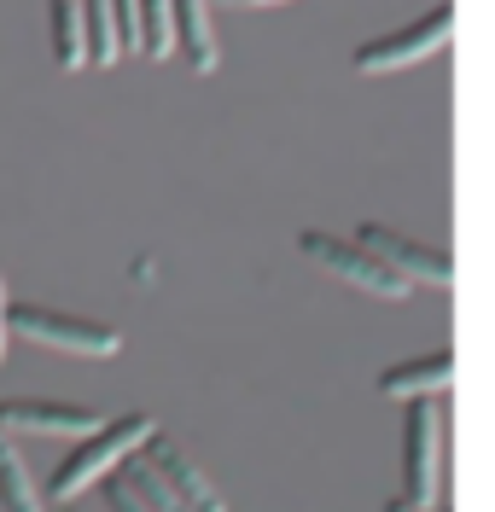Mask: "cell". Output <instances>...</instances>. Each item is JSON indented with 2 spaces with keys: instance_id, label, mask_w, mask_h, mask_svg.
Segmentation results:
<instances>
[{
  "instance_id": "obj_5",
  "label": "cell",
  "mask_w": 495,
  "mask_h": 512,
  "mask_svg": "<svg viewBox=\"0 0 495 512\" xmlns=\"http://www.w3.org/2000/svg\"><path fill=\"white\" fill-rule=\"evenodd\" d=\"M449 24H455V12L449 6H431L426 18H414V24H402V30H385L362 41L350 64L362 70V76H391V70H414V64H426L431 53H443L449 47Z\"/></svg>"
},
{
  "instance_id": "obj_10",
  "label": "cell",
  "mask_w": 495,
  "mask_h": 512,
  "mask_svg": "<svg viewBox=\"0 0 495 512\" xmlns=\"http://www.w3.org/2000/svg\"><path fill=\"white\" fill-rule=\"evenodd\" d=\"M59 70H88V0H47Z\"/></svg>"
},
{
  "instance_id": "obj_14",
  "label": "cell",
  "mask_w": 495,
  "mask_h": 512,
  "mask_svg": "<svg viewBox=\"0 0 495 512\" xmlns=\"http://www.w3.org/2000/svg\"><path fill=\"white\" fill-rule=\"evenodd\" d=\"M6 344H12V291H6V274H0V361H6Z\"/></svg>"
},
{
  "instance_id": "obj_3",
  "label": "cell",
  "mask_w": 495,
  "mask_h": 512,
  "mask_svg": "<svg viewBox=\"0 0 495 512\" xmlns=\"http://www.w3.org/2000/svg\"><path fill=\"white\" fill-rule=\"evenodd\" d=\"M12 332L30 338L35 350L88 355V361H105V355L123 350V332L117 326L88 320V315H65V309H47V303H12Z\"/></svg>"
},
{
  "instance_id": "obj_2",
  "label": "cell",
  "mask_w": 495,
  "mask_h": 512,
  "mask_svg": "<svg viewBox=\"0 0 495 512\" xmlns=\"http://www.w3.org/2000/svg\"><path fill=\"white\" fill-rule=\"evenodd\" d=\"M402 501L449 512L443 507V408H437V396L408 402V419H402Z\"/></svg>"
},
{
  "instance_id": "obj_4",
  "label": "cell",
  "mask_w": 495,
  "mask_h": 512,
  "mask_svg": "<svg viewBox=\"0 0 495 512\" xmlns=\"http://www.w3.org/2000/svg\"><path fill=\"white\" fill-rule=\"evenodd\" d=\"M297 251L309 256L315 268H327L332 280H344V286H356V291H373V297H408V291H414L385 256L367 251L356 233H327V227H315V233H297Z\"/></svg>"
},
{
  "instance_id": "obj_6",
  "label": "cell",
  "mask_w": 495,
  "mask_h": 512,
  "mask_svg": "<svg viewBox=\"0 0 495 512\" xmlns=\"http://www.w3.org/2000/svg\"><path fill=\"white\" fill-rule=\"evenodd\" d=\"M105 419L94 408H76V402H35V396H18V402H0V431L6 437H53V443H82L94 437Z\"/></svg>"
},
{
  "instance_id": "obj_8",
  "label": "cell",
  "mask_w": 495,
  "mask_h": 512,
  "mask_svg": "<svg viewBox=\"0 0 495 512\" xmlns=\"http://www.w3.org/2000/svg\"><path fill=\"white\" fill-rule=\"evenodd\" d=\"M449 379H455V361H449V350H431V355H420V361L385 367V373H379V390H385V396H396V402H426V396H443V390H449Z\"/></svg>"
},
{
  "instance_id": "obj_7",
  "label": "cell",
  "mask_w": 495,
  "mask_h": 512,
  "mask_svg": "<svg viewBox=\"0 0 495 512\" xmlns=\"http://www.w3.org/2000/svg\"><path fill=\"white\" fill-rule=\"evenodd\" d=\"M356 239H362L373 256H385V262H391L408 286H449V280H455L449 256L437 251V245L402 239V233H391V227H356Z\"/></svg>"
},
{
  "instance_id": "obj_11",
  "label": "cell",
  "mask_w": 495,
  "mask_h": 512,
  "mask_svg": "<svg viewBox=\"0 0 495 512\" xmlns=\"http://www.w3.org/2000/svg\"><path fill=\"white\" fill-rule=\"evenodd\" d=\"M0 507L6 512H47V495L35 489L30 466H24V454L12 448L6 431H0Z\"/></svg>"
},
{
  "instance_id": "obj_12",
  "label": "cell",
  "mask_w": 495,
  "mask_h": 512,
  "mask_svg": "<svg viewBox=\"0 0 495 512\" xmlns=\"http://www.w3.org/2000/svg\"><path fill=\"white\" fill-rule=\"evenodd\" d=\"M140 6V59L175 53V0H134Z\"/></svg>"
},
{
  "instance_id": "obj_9",
  "label": "cell",
  "mask_w": 495,
  "mask_h": 512,
  "mask_svg": "<svg viewBox=\"0 0 495 512\" xmlns=\"http://www.w3.org/2000/svg\"><path fill=\"white\" fill-rule=\"evenodd\" d=\"M175 53L193 70H216V24H210V0H175Z\"/></svg>"
},
{
  "instance_id": "obj_15",
  "label": "cell",
  "mask_w": 495,
  "mask_h": 512,
  "mask_svg": "<svg viewBox=\"0 0 495 512\" xmlns=\"http://www.w3.org/2000/svg\"><path fill=\"white\" fill-rule=\"evenodd\" d=\"M233 6H280V0H233Z\"/></svg>"
},
{
  "instance_id": "obj_13",
  "label": "cell",
  "mask_w": 495,
  "mask_h": 512,
  "mask_svg": "<svg viewBox=\"0 0 495 512\" xmlns=\"http://www.w3.org/2000/svg\"><path fill=\"white\" fill-rule=\"evenodd\" d=\"M111 12H117V41H123V53H140V6H134V0H111Z\"/></svg>"
},
{
  "instance_id": "obj_1",
  "label": "cell",
  "mask_w": 495,
  "mask_h": 512,
  "mask_svg": "<svg viewBox=\"0 0 495 512\" xmlns=\"http://www.w3.org/2000/svg\"><path fill=\"white\" fill-rule=\"evenodd\" d=\"M158 437V425H152V414H123V419H105L94 437H82V443L70 448L65 460H59V472H53V483H47V501H59V507H70L82 489H94L111 466H123L129 454H146V443Z\"/></svg>"
}]
</instances>
